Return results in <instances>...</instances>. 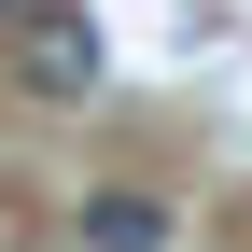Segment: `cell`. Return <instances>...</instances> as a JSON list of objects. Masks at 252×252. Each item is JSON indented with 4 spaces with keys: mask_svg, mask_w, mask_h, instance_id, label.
I'll list each match as a JSON object with an SVG mask.
<instances>
[{
    "mask_svg": "<svg viewBox=\"0 0 252 252\" xmlns=\"http://www.w3.org/2000/svg\"><path fill=\"white\" fill-rule=\"evenodd\" d=\"M14 70L42 84V98H84V84H98V14H70V0H14Z\"/></svg>",
    "mask_w": 252,
    "mask_h": 252,
    "instance_id": "cell-1",
    "label": "cell"
},
{
    "mask_svg": "<svg viewBox=\"0 0 252 252\" xmlns=\"http://www.w3.org/2000/svg\"><path fill=\"white\" fill-rule=\"evenodd\" d=\"M84 252H168V210L154 196H98L84 210Z\"/></svg>",
    "mask_w": 252,
    "mask_h": 252,
    "instance_id": "cell-2",
    "label": "cell"
},
{
    "mask_svg": "<svg viewBox=\"0 0 252 252\" xmlns=\"http://www.w3.org/2000/svg\"><path fill=\"white\" fill-rule=\"evenodd\" d=\"M0 14H14V0H0Z\"/></svg>",
    "mask_w": 252,
    "mask_h": 252,
    "instance_id": "cell-3",
    "label": "cell"
}]
</instances>
